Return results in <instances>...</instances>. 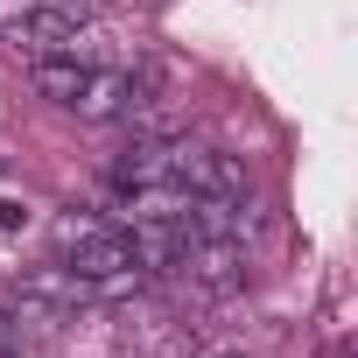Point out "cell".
<instances>
[{
  "label": "cell",
  "mask_w": 358,
  "mask_h": 358,
  "mask_svg": "<svg viewBox=\"0 0 358 358\" xmlns=\"http://www.w3.org/2000/svg\"><path fill=\"white\" fill-rule=\"evenodd\" d=\"M57 267H71L92 295H127L141 281L127 225H106V218H85V211L57 218Z\"/></svg>",
  "instance_id": "1"
},
{
  "label": "cell",
  "mask_w": 358,
  "mask_h": 358,
  "mask_svg": "<svg viewBox=\"0 0 358 358\" xmlns=\"http://www.w3.org/2000/svg\"><path fill=\"white\" fill-rule=\"evenodd\" d=\"M169 190L183 197H225V204H253V176L239 155L211 148V141H176V169H169Z\"/></svg>",
  "instance_id": "2"
},
{
  "label": "cell",
  "mask_w": 358,
  "mask_h": 358,
  "mask_svg": "<svg viewBox=\"0 0 358 358\" xmlns=\"http://www.w3.org/2000/svg\"><path fill=\"white\" fill-rule=\"evenodd\" d=\"M78 302H92V288H85L71 267H36V274H22V281L8 288V316H15V323H43V330L71 323Z\"/></svg>",
  "instance_id": "3"
},
{
  "label": "cell",
  "mask_w": 358,
  "mask_h": 358,
  "mask_svg": "<svg viewBox=\"0 0 358 358\" xmlns=\"http://www.w3.org/2000/svg\"><path fill=\"white\" fill-rule=\"evenodd\" d=\"M176 274H183L197 295H239L246 288V239H190L183 260H176Z\"/></svg>",
  "instance_id": "4"
},
{
  "label": "cell",
  "mask_w": 358,
  "mask_h": 358,
  "mask_svg": "<svg viewBox=\"0 0 358 358\" xmlns=\"http://www.w3.org/2000/svg\"><path fill=\"white\" fill-rule=\"evenodd\" d=\"M85 57H71V50H57V57H29V85L43 92V99H57V106H71L78 99V85H85Z\"/></svg>",
  "instance_id": "5"
},
{
  "label": "cell",
  "mask_w": 358,
  "mask_h": 358,
  "mask_svg": "<svg viewBox=\"0 0 358 358\" xmlns=\"http://www.w3.org/2000/svg\"><path fill=\"white\" fill-rule=\"evenodd\" d=\"M0 358H29V344H22V323L0 309Z\"/></svg>",
  "instance_id": "6"
},
{
  "label": "cell",
  "mask_w": 358,
  "mask_h": 358,
  "mask_svg": "<svg viewBox=\"0 0 358 358\" xmlns=\"http://www.w3.org/2000/svg\"><path fill=\"white\" fill-rule=\"evenodd\" d=\"M29 225V204L22 197H0V232H22Z\"/></svg>",
  "instance_id": "7"
},
{
  "label": "cell",
  "mask_w": 358,
  "mask_h": 358,
  "mask_svg": "<svg viewBox=\"0 0 358 358\" xmlns=\"http://www.w3.org/2000/svg\"><path fill=\"white\" fill-rule=\"evenodd\" d=\"M323 358H351V344H330V351H323Z\"/></svg>",
  "instance_id": "8"
},
{
  "label": "cell",
  "mask_w": 358,
  "mask_h": 358,
  "mask_svg": "<svg viewBox=\"0 0 358 358\" xmlns=\"http://www.w3.org/2000/svg\"><path fill=\"white\" fill-rule=\"evenodd\" d=\"M218 358H246V351H218Z\"/></svg>",
  "instance_id": "9"
}]
</instances>
